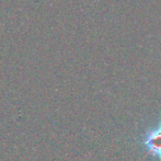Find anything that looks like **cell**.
I'll list each match as a JSON object with an SVG mask.
<instances>
[{
    "label": "cell",
    "instance_id": "obj_1",
    "mask_svg": "<svg viewBox=\"0 0 161 161\" xmlns=\"http://www.w3.org/2000/svg\"><path fill=\"white\" fill-rule=\"evenodd\" d=\"M142 142L153 158L161 161V123L147 130Z\"/></svg>",
    "mask_w": 161,
    "mask_h": 161
}]
</instances>
